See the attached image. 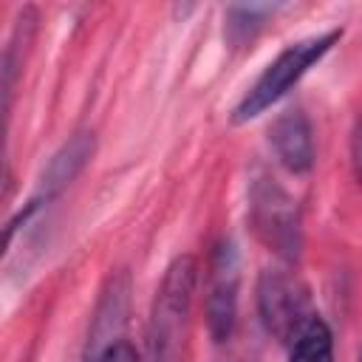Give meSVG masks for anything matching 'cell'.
Listing matches in <instances>:
<instances>
[{"label":"cell","instance_id":"obj_1","mask_svg":"<svg viewBox=\"0 0 362 362\" xmlns=\"http://www.w3.org/2000/svg\"><path fill=\"white\" fill-rule=\"evenodd\" d=\"M195 286H198L195 257L178 255L167 266L161 286L156 291V300H153L150 331H147L150 362H181L184 359Z\"/></svg>","mask_w":362,"mask_h":362},{"label":"cell","instance_id":"obj_2","mask_svg":"<svg viewBox=\"0 0 362 362\" xmlns=\"http://www.w3.org/2000/svg\"><path fill=\"white\" fill-rule=\"evenodd\" d=\"M339 40H342V28H331V31L311 34L305 40H297V42L286 45L263 68V74L252 82V88L240 96V102L232 110V122L235 124L252 122L260 113H266L272 105H277Z\"/></svg>","mask_w":362,"mask_h":362},{"label":"cell","instance_id":"obj_3","mask_svg":"<svg viewBox=\"0 0 362 362\" xmlns=\"http://www.w3.org/2000/svg\"><path fill=\"white\" fill-rule=\"evenodd\" d=\"M249 223L269 252L283 260H297L303 246L300 206L266 173H257L249 184Z\"/></svg>","mask_w":362,"mask_h":362},{"label":"cell","instance_id":"obj_4","mask_svg":"<svg viewBox=\"0 0 362 362\" xmlns=\"http://www.w3.org/2000/svg\"><path fill=\"white\" fill-rule=\"evenodd\" d=\"M257 314L274 339L291 342L314 317L308 288L286 269H263L257 277Z\"/></svg>","mask_w":362,"mask_h":362},{"label":"cell","instance_id":"obj_5","mask_svg":"<svg viewBox=\"0 0 362 362\" xmlns=\"http://www.w3.org/2000/svg\"><path fill=\"white\" fill-rule=\"evenodd\" d=\"M238 294H240V252L232 238H221L212 246L206 263V325L212 339L229 342L238 325Z\"/></svg>","mask_w":362,"mask_h":362},{"label":"cell","instance_id":"obj_6","mask_svg":"<svg viewBox=\"0 0 362 362\" xmlns=\"http://www.w3.org/2000/svg\"><path fill=\"white\" fill-rule=\"evenodd\" d=\"M93 150H96V139H93V133H88V130H82V133H74L51 158H48V164H45V170H42V175H40V184H37V192L28 198V204L8 221V226H6V238H11L14 235V229L23 223H28L42 206H48L51 201H57L59 195H62V189L85 170V164L93 158Z\"/></svg>","mask_w":362,"mask_h":362},{"label":"cell","instance_id":"obj_7","mask_svg":"<svg viewBox=\"0 0 362 362\" xmlns=\"http://www.w3.org/2000/svg\"><path fill=\"white\" fill-rule=\"evenodd\" d=\"M269 144H272L277 161L288 173L305 175L314 167V130H311L308 116L300 107H291L272 122Z\"/></svg>","mask_w":362,"mask_h":362},{"label":"cell","instance_id":"obj_8","mask_svg":"<svg viewBox=\"0 0 362 362\" xmlns=\"http://www.w3.org/2000/svg\"><path fill=\"white\" fill-rule=\"evenodd\" d=\"M288 362H334V337L320 314H314L288 342Z\"/></svg>","mask_w":362,"mask_h":362},{"label":"cell","instance_id":"obj_9","mask_svg":"<svg viewBox=\"0 0 362 362\" xmlns=\"http://www.w3.org/2000/svg\"><path fill=\"white\" fill-rule=\"evenodd\" d=\"M34 23H37V14L34 8H23L20 17H17V25L8 37V45H6V57H3V88H6V107L11 102V93H14V79H17V71L23 68V57L31 45V37H34Z\"/></svg>","mask_w":362,"mask_h":362},{"label":"cell","instance_id":"obj_10","mask_svg":"<svg viewBox=\"0 0 362 362\" xmlns=\"http://www.w3.org/2000/svg\"><path fill=\"white\" fill-rule=\"evenodd\" d=\"M277 6H269V3H243V6H229L226 11V25H223V34L226 40L240 48L246 42H252L257 37V31L266 25V17L274 14Z\"/></svg>","mask_w":362,"mask_h":362},{"label":"cell","instance_id":"obj_11","mask_svg":"<svg viewBox=\"0 0 362 362\" xmlns=\"http://www.w3.org/2000/svg\"><path fill=\"white\" fill-rule=\"evenodd\" d=\"M90 362H141V359L127 339H110L105 348H99L93 354Z\"/></svg>","mask_w":362,"mask_h":362},{"label":"cell","instance_id":"obj_12","mask_svg":"<svg viewBox=\"0 0 362 362\" xmlns=\"http://www.w3.org/2000/svg\"><path fill=\"white\" fill-rule=\"evenodd\" d=\"M351 164H354V175L356 181L362 184V116L354 127V136H351Z\"/></svg>","mask_w":362,"mask_h":362},{"label":"cell","instance_id":"obj_13","mask_svg":"<svg viewBox=\"0 0 362 362\" xmlns=\"http://www.w3.org/2000/svg\"><path fill=\"white\" fill-rule=\"evenodd\" d=\"M356 362H362V348H359V359H356Z\"/></svg>","mask_w":362,"mask_h":362}]
</instances>
